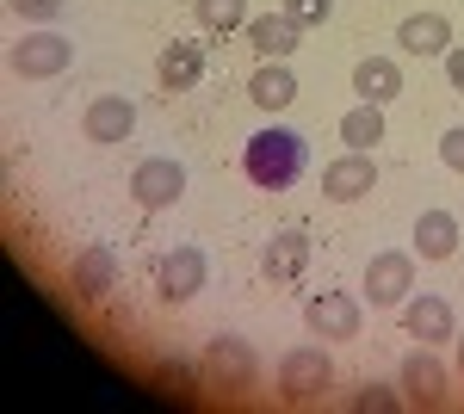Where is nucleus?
<instances>
[{
	"mask_svg": "<svg viewBox=\"0 0 464 414\" xmlns=\"http://www.w3.org/2000/svg\"><path fill=\"white\" fill-rule=\"evenodd\" d=\"M304 328L316 341H353L359 334V297L353 291H316L304 303Z\"/></svg>",
	"mask_w": 464,
	"mask_h": 414,
	"instance_id": "6",
	"label": "nucleus"
},
{
	"mask_svg": "<svg viewBox=\"0 0 464 414\" xmlns=\"http://www.w3.org/2000/svg\"><path fill=\"white\" fill-rule=\"evenodd\" d=\"M409 291H415V254H402V247L372 254V266H365V303L372 310H396Z\"/></svg>",
	"mask_w": 464,
	"mask_h": 414,
	"instance_id": "4",
	"label": "nucleus"
},
{
	"mask_svg": "<svg viewBox=\"0 0 464 414\" xmlns=\"http://www.w3.org/2000/svg\"><path fill=\"white\" fill-rule=\"evenodd\" d=\"M111 284H118V260H111V247H81L69 266V291L81 303H100Z\"/></svg>",
	"mask_w": 464,
	"mask_h": 414,
	"instance_id": "12",
	"label": "nucleus"
},
{
	"mask_svg": "<svg viewBox=\"0 0 464 414\" xmlns=\"http://www.w3.org/2000/svg\"><path fill=\"white\" fill-rule=\"evenodd\" d=\"M328 383H334V365L322 346H291L279 359V402L285 409H316L328 396Z\"/></svg>",
	"mask_w": 464,
	"mask_h": 414,
	"instance_id": "2",
	"label": "nucleus"
},
{
	"mask_svg": "<svg viewBox=\"0 0 464 414\" xmlns=\"http://www.w3.org/2000/svg\"><path fill=\"white\" fill-rule=\"evenodd\" d=\"M198 74H205V43H192V37H186V43H168L161 63H155V81H161L168 93H186Z\"/></svg>",
	"mask_w": 464,
	"mask_h": 414,
	"instance_id": "18",
	"label": "nucleus"
},
{
	"mask_svg": "<svg viewBox=\"0 0 464 414\" xmlns=\"http://www.w3.org/2000/svg\"><path fill=\"white\" fill-rule=\"evenodd\" d=\"M205 247H168L161 254V266H155V291H161V303H186V297H198L205 291Z\"/></svg>",
	"mask_w": 464,
	"mask_h": 414,
	"instance_id": "7",
	"label": "nucleus"
},
{
	"mask_svg": "<svg viewBox=\"0 0 464 414\" xmlns=\"http://www.w3.org/2000/svg\"><path fill=\"white\" fill-rule=\"evenodd\" d=\"M149 383H155V390H174V396H186V390H198V365H186V359H161V365H155V371H149Z\"/></svg>",
	"mask_w": 464,
	"mask_h": 414,
	"instance_id": "24",
	"label": "nucleus"
},
{
	"mask_svg": "<svg viewBox=\"0 0 464 414\" xmlns=\"http://www.w3.org/2000/svg\"><path fill=\"white\" fill-rule=\"evenodd\" d=\"M459 371H464V334H459Z\"/></svg>",
	"mask_w": 464,
	"mask_h": 414,
	"instance_id": "29",
	"label": "nucleus"
},
{
	"mask_svg": "<svg viewBox=\"0 0 464 414\" xmlns=\"http://www.w3.org/2000/svg\"><path fill=\"white\" fill-rule=\"evenodd\" d=\"M446 81L464 93V43H452V50H446Z\"/></svg>",
	"mask_w": 464,
	"mask_h": 414,
	"instance_id": "28",
	"label": "nucleus"
},
{
	"mask_svg": "<svg viewBox=\"0 0 464 414\" xmlns=\"http://www.w3.org/2000/svg\"><path fill=\"white\" fill-rule=\"evenodd\" d=\"M304 161H310V142L297 137V130H285V124L260 130V137L242 149V173H248L254 186H266V192L291 186V179L304 173Z\"/></svg>",
	"mask_w": 464,
	"mask_h": 414,
	"instance_id": "1",
	"label": "nucleus"
},
{
	"mask_svg": "<svg viewBox=\"0 0 464 414\" xmlns=\"http://www.w3.org/2000/svg\"><path fill=\"white\" fill-rule=\"evenodd\" d=\"M198 378H205V390H254V378H260V359H254L248 341L217 334V341L198 352Z\"/></svg>",
	"mask_w": 464,
	"mask_h": 414,
	"instance_id": "3",
	"label": "nucleus"
},
{
	"mask_svg": "<svg viewBox=\"0 0 464 414\" xmlns=\"http://www.w3.org/2000/svg\"><path fill=\"white\" fill-rule=\"evenodd\" d=\"M378 186V161H372V149H347L341 161H328L322 168V192L334 198V205H353Z\"/></svg>",
	"mask_w": 464,
	"mask_h": 414,
	"instance_id": "10",
	"label": "nucleus"
},
{
	"mask_svg": "<svg viewBox=\"0 0 464 414\" xmlns=\"http://www.w3.org/2000/svg\"><path fill=\"white\" fill-rule=\"evenodd\" d=\"M285 13L304 25V32H310V25H322V19L334 13V0H285Z\"/></svg>",
	"mask_w": 464,
	"mask_h": 414,
	"instance_id": "25",
	"label": "nucleus"
},
{
	"mask_svg": "<svg viewBox=\"0 0 464 414\" xmlns=\"http://www.w3.org/2000/svg\"><path fill=\"white\" fill-rule=\"evenodd\" d=\"M396 43H402L409 56H446V50H452V19H446V13H409V19L396 25Z\"/></svg>",
	"mask_w": 464,
	"mask_h": 414,
	"instance_id": "15",
	"label": "nucleus"
},
{
	"mask_svg": "<svg viewBox=\"0 0 464 414\" xmlns=\"http://www.w3.org/2000/svg\"><path fill=\"white\" fill-rule=\"evenodd\" d=\"M440 161L452 173H464V130H446V137H440Z\"/></svg>",
	"mask_w": 464,
	"mask_h": 414,
	"instance_id": "27",
	"label": "nucleus"
},
{
	"mask_svg": "<svg viewBox=\"0 0 464 414\" xmlns=\"http://www.w3.org/2000/svg\"><path fill=\"white\" fill-rule=\"evenodd\" d=\"M396 390H402L409 409H440V402H446V365L433 359V346H415V352L402 359Z\"/></svg>",
	"mask_w": 464,
	"mask_h": 414,
	"instance_id": "8",
	"label": "nucleus"
},
{
	"mask_svg": "<svg viewBox=\"0 0 464 414\" xmlns=\"http://www.w3.org/2000/svg\"><path fill=\"white\" fill-rule=\"evenodd\" d=\"M74 63V43L63 32H32L13 43V74L19 81H50V74H63Z\"/></svg>",
	"mask_w": 464,
	"mask_h": 414,
	"instance_id": "5",
	"label": "nucleus"
},
{
	"mask_svg": "<svg viewBox=\"0 0 464 414\" xmlns=\"http://www.w3.org/2000/svg\"><path fill=\"white\" fill-rule=\"evenodd\" d=\"M192 13H198V25H205V32H242V25H248L254 13H248V0H192Z\"/></svg>",
	"mask_w": 464,
	"mask_h": 414,
	"instance_id": "21",
	"label": "nucleus"
},
{
	"mask_svg": "<svg viewBox=\"0 0 464 414\" xmlns=\"http://www.w3.org/2000/svg\"><path fill=\"white\" fill-rule=\"evenodd\" d=\"M341 142H353V149H372V142H384V111L372 100H359L347 118H341Z\"/></svg>",
	"mask_w": 464,
	"mask_h": 414,
	"instance_id": "22",
	"label": "nucleus"
},
{
	"mask_svg": "<svg viewBox=\"0 0 464 414\" xmlns=\"http://www.w3.org/2000/svg\"><path fill=\"white\" fill-rule=\"evenodd\" d=\"M402 334H409V341H421V346L459 341L452 303H446V297H409V303H402Z\"/></svg>",
	"mask_w": 464,
	"mask_h": 414,
	"instance_id": "11",
	"label": "nucleus"
},
{
	"mask_svg": "<svg viewBox=\"0 0 464 414\" xmlns=\"http://www.w3.org/2000/svg\"><path fill=\"white\" fill-rule=\"evenodd\" d=\"M81 130H87V142H124L137 130V105L124 100V93H100V100L87 105Z\"/></svg>",
	"mask_w": 464,
	"mask_h": 414,
	"instance_id": "13",
	"label": "nucleus"
},
{
	"mask_svg": "<svg viewBox=\"0 0 464 414\" xmlns=\"http://www.w3.org/2000/svg\"><path fill=\"white\" fill-rule=\"evenodd\" d=\"M6 6H13L19 19H37V25H50V19L63 13V0H6Z\"/></svg>",
	"mask_w": 464,
	"mask_h": 414,
	"instance_id": "26",
	"label": "nucleus"
},
{
	"mask_svg": "<svg viewBox=\"0 0 464 414\" xmlns=\"http://www.w3.org/2000/svg\"><path fill=\"white\" fill-rule=\"evenodd\" d=\"M353 409L359 414H396V409H409V402H402V390H396V383H359V390H353Z\"/></svg>",
	"mask_w": 464,
	"mask_h": 414,
	"instance_id": "23",
	"label": "nucleus"
},
{
	"mask_svg": "<svg viewBox=\"0 0 464 414\" xmlns=\"http://www.w3.org/2000/svg\"><path fill=\"white\" fill-rule=\"evenodd\" d=\"M248 100L260 105V111H285V105L297 100V74H291L285 63H273V56H266V63L248 74Z\"/></svg>",
	"mask_w": 464,
	"mask_h": 414,
	"instance_id": "16",
	"label": "nucleus"
},
{
	"mask_svg": "<svg viewBox=\"0 0 464 414\" xmlns=\"http://www.w3.org/2000/svg\"><path fill=\"white\" fill-rule=\"evenodd\" d=\"M242 32H248V43L260 50V56H273V63H285L291 50L304 43V25H297L291 13H254Z\"/></svg>",
	"mask_w": 464,
	"mask_h": 414,
	"instance_id": "14",
	"label": "nucleus"
},
{
	"mask_svg": "<svg viewBox=\"0 0 464 414\" xmlns=\"http://www.w3.org/2000/svg\"><path fill=\"white\" fill-rule=\"evenodd\" d=\"M353 93H359V100H372V105L396 100V93H402V69H396L391 56H365V63L353 69Z\"/></svg>",
	"mask_w": 464,
	"mask_h": 414,
	"instance_id": "20",
	"label": "nucleus"
},
{
	"mask_svg": "<svg viewBox=\"0 0 464 414\" xmlns=\"http://www.w3.org/2000/svg\"><path fill=\"white\" fill-rule=\"evenodd\" d=\"M459 247V217L452 210H421L415 217V260H452Z\"/></svg>",
	"mask_w": 464,
	"mask_h": 414,
	"instance_id": "17",
	"label": "nucleus"
},
{
	"mask_svg": "<svg viewBox=\"0 0 464 414\" xmlns=\"http://www.w3.org/2000/svg\"><path fill=\"white\" fill-rule=\"evenodd\" d=\"M260 266H266V278H279V284H285V278H304V266H310V236H304V229H279V236L266 242V260H260Z\"/></svg>",
	"mask_w": 464,
	"mask_h": 414,
	"instance_id": "19",
	"label": "nucleus"
},
{
	"mask_svg": "<svg viewBox=\"0 0 464 414\" xmlns=\"http://www.w3.org/2000/svg\"><path fill=\"white\" fill-rule=\"evenodd\" d=\"M130 192H137L143 210H168V205H179V192H186V168L168 161V155H149V161H137V173H130Z\"/></svg>",
	"mask_w": 464,
	"mask_h": 414,
	"instance_id": "9",
	"label": "nucleus"
}]
</instances>
